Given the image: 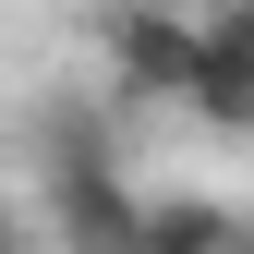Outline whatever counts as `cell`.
Segmentation results:
<instances>
[{
    "instance_id": "5",
    "label": "cell",
    "mask_w": 254,
    "mask_h": 254,
    "mask_svg": "<svg viewBox=\"0 0 254 254\" xmlns=\"http://www.w3.org/2000/svg\"><path fill=\"white\" fill-rule=\"evenodd\" d=\"M0 254H24V230H12V218H0Z\"/></svg>"
},
{
    "instance_id": "3",
    "label": "cell",
    "mask_w": 254,
    "mask_h": 254,
    "mask_svg": "<svg viewBox=\"0 0 254 254\" xmlns=\"http://www.w3.org/2000/svg\"><path fill=\"white\" fill-rule=\"evenodd\" d=\"M182 109H194L206 133H254V0H206V12H194Z\"/></svg>"
},
{
    "instance_id": "6",
    "label": "cell",
    "mask_w": 254,
    "mask_h": 254,
    "mask_svg": "<svg viewBox=\"0 0 254 254\" xmlns=\"http://www.w3.org/2000/svg\"><path fill=\"white\" fill-rule=\"evenodd\" d=\"M230 254H254V230H230Z\"/></svg>"
},
{
    "instance_id": "4",
    "label": "cell",
    "mask_w": 254,
    "mask_h": 254,
    "mask_svg": "<svg viewBox=\"0 0 254 254\" xmlns=\"http://www.w3.org/2000/svg\"><path fill=\"white\" fill-rule=\"evenodd\" d=\"M230 230H242V218L218 206V194H145L133 254H230Z\"/></svg>"
},
{
    "instance_id": "1",
    "label": "cell",
    "mask_w": 254,
    "mask_h": 254,
    "mask_svg": "<svg viewBox=\"0 0 254 254\" xmlns=\"http://www.w3.org/2000/svg\"><path fill=\"white\" fill-rule=\"evenodd\" d=\"M37 218H49V254H133L145 194H133V170H121L85 121H61L49 133V182H37Z\"/></svg>"
},
{
    "instance_id": "2",
    "label": "cell",
    "mask_w": 254,
    "mask_h": 254,
    "mask_svg": "<svg viewBox=\"0 0 254 254\" xmlns=\"http://www.w3.org/2000/svg\"><path fill=\"white\" fill-rule=\"evenodd\" d=\"M194 12H206V0H109V12H97V49H109V85H121V97H170L182 109Z\"/></svg>"
}]
</instances>
